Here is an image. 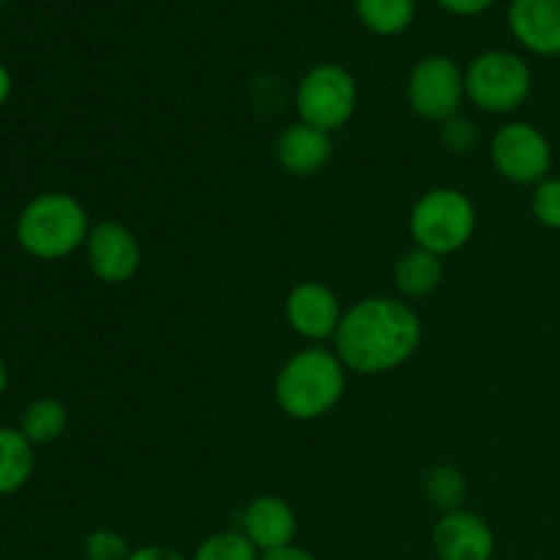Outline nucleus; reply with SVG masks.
I'll return each mask as SVG.
<instances>
[{"label": "nucleus", "mask_w": 560, "mask_h": 560, "mask_svg": "<svg viewBox=\"0 0 560 560\" xmlns=\"http://www.w3.org/2000/svg\"><path fill=\"white\" fill-rule=\"evenodd\" d=\"M424 326L402 299L370 295L345 310L334 334V353L355 375H386L408 364L419 350Z\"/></svg>", "instance_id": "nucleus-1"}, {"label": "nucleus", "mask_w": 560, "mask_h": 560, "mask_svg": "<svg viewBox=\"0 0 560 560\" xmlns=\"http://www.w3.org/2000/svg\"><path fill=\"white\" fill-rule=\"evenodd\" d=\"M345 388H348V370L339 355L323 345H310L279 366L273 397L290 419L317 421L342 402Z\"/></svg>", "instance_id": "nucleus-2"}, {"label": "nucleus", "mask_w": 560, "mask_h": 560, "mask_svg": "<svg viewBox=\"0 0 560 560\" xmlns=\"http://www.w3.org/2000/svg\"><path fill=\"white\" fill-rule=\"evenodd\" d=\"M91 228V217L74 195L42 191L22 206L14 224V238L33 260L55 262L80 252Z\"/></svg>", "instance_id": "nucleus-3"}, {"label": "nucleus", "mask_w": 560, "mask_h": 560, "mask_svg": "<svg viewBox=\"0 0 560 560\" xmlns=\"http://www.w3.org/2000/svg\"><path fill=\"white\" fill-rule=\"evenodd\" d=\"M479 213L474 200L454 186H435L424 191L410 208L408 230L413 246L438 257L457 255L474 241Z\"/></svg>", "instance_id": "nucleus-4"}, {"label": "nucleus", "mask_w": 560, "mask_h": 560, "mask_svg": "<svg viewBox=\"0 0 560 560\" xmlns=\"http://www.w3.org/2000/svg\"><path fill=\"white\" fill-rule=\"evenodd\" d=\"M534 91L528 60L509 49H487L465 69V98L487 115H509Z\"/></svg>", "instance_id": "nucleus-5"}, {"label": "nucleus", "mask_w": 560, "mask_h": 560, "mask_svg": "<svg viewBox=\"0 0 560 560\" xmlns=\"http://www.w3.org/2000/svg\"><path fill=\"white\" fill-rule=\"evenodd\" d=\"M355 107H359V85H355V77L339 63L312 66L295 88L299 120L328 135L348 126Z\"/></svg>", "instance_id": "nucleus-6"}, {"label": "nucleus", "mask_w": 560, "mask_h": 560, "mask_svg": "<svg viewBox=\"0 0 560 560\" xmlns=\"http://www.w3.org/2000/svg\"><path fill=\"white\" fill-rule=\"evenodd\" d=\"M490 164L503 180L536 186L550 178L552 145L539 126L528 120H509L490 137Z\"/></svg>", "instance_id": "nucleus-7"}, {"label": "nucleus", "mask_w": 560, "mask_h": 560, "mask_svg": "<svg viewBox=\"0 0 560 560\" xmlns=\"http://www.w3.org/2000/svg\"><path fill=\"white\" fill-rule=\"evenodd\" d=\"M405 96L419 118L443 124L463 107L465 71L448 55H427L410 69Z\"/></svg>", "instance_id": "nucleus-8"}, {"label": "nucleus", "mask_w": 560, "mask_h": 560, "mask_svg": "<svg viewBox=\"0 0 560 560\" xmlns=\"http://www.w3.org/2000/svg\"><path fill=\"white\" fill-rule=\"evenodd\" d=\"M82 252H85V262L91 273L104 284H124L140 271V241L126 224L115 222V219H104V222L93 224Z\"/></svg>", "instance_id": "nucleus-9"}, {"label": "nucleus", "mask_w": 560, "mask_h": 560, "mask_svg": "<svg viewBox=\"0 0 560 560\" xmlns=\"http://www.w3.org/2000/svg\"><path fill=\"white\" fill-rule=\"evenodd\" d=\"M342 315L345 310L337 293L315 279L299 282L284 299V320L293 328V334H299L310 345H323L334 339Z\"/></svg>", "instance_id": "nucleus-10"}, {"label": "nucleus", "mask_w": 560, "mask_h": 560, "mask_svg": "<svg viewBox=\"0 0 560 560\" xmlns=\"http://www.w3.org/2000/svg\"><path fill=\"white\" fill-rule=\"evenodd\" d=\"M432 550L438 560H492L495 534L481 514L457 509L441 514L432 528Z\"/></svg>", "instance_id": "nucleus-11"}, {"label": "nucleus", "mask_w": 560, "mask_h": 560, "mask_svg": "<svg viewBox=\"0 0 560 560\" xmlns=\"http://www.w3.org/2000/svg\"><path fill=\"white\" fill-rule=\"evenodd\" d=\"M506 22L514 42L530 55H560V0H512Z\"/></svg>", "instance_id": "nucleus-12"}, {"label": "nucleus", "mask_w": 560, "mask_h": 560, "mask_svg": "<svg viewBox=\"0 0 560 560\" xmlns=\"http://www.w3.org/2000/svg\"><path fill=\"white\" fill-rule=\"evenodd\" d=\"M241 534L257 547V552H273L290 547L299 534V517L293 506L279 495H257L241 512Z\"/></svg>", "instance_id": "nucleus-13"}, {"label": "nucleus", "mask_w": 560, "mask_h": 560, "mask_svg": "<svg viewBox=\"0 0 560 560\" xmlns=\"http://www.w3.org/2000/svg\"><path fill=\"white\" fill-rule=\"evenodd\" d=\"M334 140L328 131L295 120L273 142V156L290 175H315L328 164Z\"/></svg>", "instance_id": "nucleus-14"}, {"label": "nucleus", "mask_w": 560, "mask_h": 560, "mask_svg": "<svg viewBox=\"0 0 560 560\" xmlns=\"http://www.w3.org/2000/svg\"><path fill=\"white\" fill-rule=\"evenodd\" d=\"M392 277L399 295H405V299L410 301L427 299V295L435 293L443 282V257L413 246V249L399 255V260L394 262Z\"/></svg>", "instance_id": "nucleus-15"}, {"label": "nucleus", "mask_w": 560, "mask_h": 560, "mask_svg": "<svg viewBox=\"0 0 560 560\" xmlns=\"http://www.w3.org/2000/svg\"><path fill=\"white\" fill-rule=\"evenodd\" d=\"M36 470V446L20 427H0V495H14Z\"/></svg>", "instance_id": "nucleus-16"}, {"label": "nucleus", "mask_w": 560, "mask_h": 560, "mask_svg": "<svg viewBox=\"0 0 560 560\" xmlns=\"http://www.w3.org/2000/svg\"><path fill=\"white\" fill-rule=\"evenodd\" d=\"M66 427H69V410L60 399L38 397L22 410L20 432L33 446H49L63 435Z\"/></svg>", "instance_id": "nucleus-17"}, {"label": "nucleus", "mask_w": 560, "mask_h": 560, "mask_svg": "<svg viewBox=\"0 0 560 560\" xmlns=\"http://www.w3.org/2000/svg\"><path fill=\"white\" fill-rule=\"evenodd\" d=\"M355 14L375 36H402L416 20V0H355Z\"/></svg>", "instance_id": "nucleus-18"}, {"label": "nucleus", "mask_w": 560, "mask_h": 560, "mask_svg": "<svg viewBox=\"0 0 560 560\" xmlns=\"http://www.w3.org/2000/svg\"><path fill=\"white\" fill-rule=\"evenodd\" d=\"M424 498L430 506L441 509V514L463 509L468 498V481L465 474L454 465H435L424 476Z\"/></svg>", "instance_id": "nucleus-19"}, {"label": "nucleus", "mask_w": 560, "mask_h": 560, "mask_svg": "<svg viewBox=\"0 0 560 560\" xmlns=\"http://www.w3.org/2000/svg\"><path fill=\"white\" fill-rule=\"evenodd\" d=\"M189 560H260V552L241 530H219L202 539Z\"/></svg>", "instance_id": "nucleus-20"}, {"label": "nucleus", "mask_w": 560, "mask_h": 560, "mask_svg": "<svg viewBox=\"0 0 560 560\" xmlns=\"http://www.w3.org/2000/svg\"><path fill=\"white\" fill-rule=\"evenodd\" d=\"M441 142L448 153H454V156H470V153L479 148L481 131L470 118L454 115V118L441 124Z\"/></svg>", "instance_id": "nucleus-21"}, {"label": "nucleus", "mask_w": 560, "mask_h": 560, "mask_svg": "<svg viewBox=\"0 0 560 560\" xmlns=\"http://www.w3.org/2000/svg\"><path fill=\"white\" fill-rule=\"evenodd\" d=\"M530 213L547 230L560 233V178H545L534 186L530 195Z\"/></svg>", "instance_id": "nucleus-22"}, {"label": "nucleus", "mask_w": 560, "mask_h": 560, "mask_svg": "<svg viewBox=\"0 0 560 560\" xmlns=\"http://www.w3.org/2000/svg\"><path fill=\"white\" fill-rule=\"evenodd\" d=\"M82 556H85V560H129L131 547L118 530L98 528L85 536V541H82Z\"/></svg>", "instance_id": "nucleus-23"}, {"label": "nucleus", "mask_w": 560, "mask_h": 560, "mask_svg": "<svg viewBox=\"0 0 560 560\" xmlns=\"http://www.w3.org/2000/svg\"><path fill=\"white\" fill-rule=\"evenodd\" d=\"M495 3L498 0H438V5L454 16H479Z\"/></svg>", "instance_id": "nucleus-24"}, {"label": "nucleus", "mask_w": 560, "mask_h": 560, "mask_svg": "<svg viewBox=\"0 0 560 560\" xmlns=\"http://www.w3.org/2000/svg\"><path fill=\"white\" fill-rule=\"evenodd\" d=\"M129 560H189V558H184L178 550H173V547L167 545H145V547H135Z\"/></svg>", "instance_id": "nucleus-25"}, {"label": "nucleus", "mask_w": 560, "mask_h": 560, "mask_svg": "<svg viewBox=\"0 0 560 560\" xmlns=\"http://www.w3.org/2000/svg\"><path fill=\"white\" fill-rule=\"evenodd\" d=\"M260 560H320L317 556H312L310 550H304V547H282V550H273V552H262Z\"/></svg>", "instance_id": "nucleus-26"}, {"label": "nucleus", "mask_w": 560, "mask_h": 560, "mask_svg": "<svg viewBox=\"0 0 560 560\" xmlns=\"http://www.w3.org/2000/svg\"><path fill=\"white\" fill-rule=\"evenodd\" d=\"M11 91H14V80H11V71H9V66L0 63V107L9 102Z\"/></svg>", "instance_id": "nucleus-27"}, {"label": "nucleus", "mask_w": 560, "mask_h": 560, "mask_svg": "<svg viewBox=\"0 0 560 560\" xmlns=\"http://www.w3.org/2000/svg\"><path fill=\"white\" fill-rule=\"evenodd\" d=\"M5 388H9V366H5V361L0 359V397L5 394Z\"/></svg>", "instance_id": "nucleus-28"}, {"label": "nucleus", "mask_w": 560, "mask_h": 560, "mask_svg": "<svg viewBox=\"0 0 560 560\" xmlns=\"http://www.w3.org/2000/svg\"><path fill=\"white\" fill-rule=\"evenodd\" d=\"M5 3H9V0H0V9H3V5H5Z\"/></svg>", "instance_id": "nucleus-29"}]
</instances>
